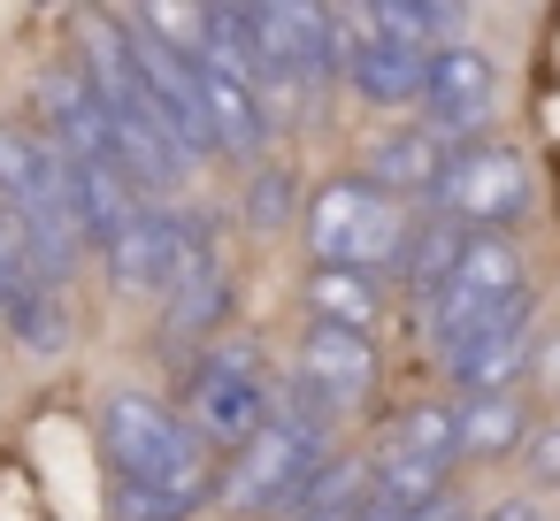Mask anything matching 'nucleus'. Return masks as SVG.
<instances>
[{"mask_svg":"<svg viewBox=\"0 0 560 521\" xmlns=\"http://www.w3.org/2000/svg\"><path fill=\"white\" fill-rule=\"evenodd\" d=\"M415 246V223L399 200H384L376 185L346 177V185H323L307 200V253L315 269H384V261H407Z\"/></svg>","mask_w":560,"mask_h":521,"instance_id":"nucleus-1","label":"nucleus"},{"mask_svg":"<svg viewBox=\"0 0 560 521\" xmlns=\"http://www.w3.org/2000/svg\"><path fill=\"white\" fill-rule=\"evenodd\" d=\"M101 452L116 467V483H177V475H208L200 460V429L177 422L162 399L147 391H116L101 406Z\"/></svg>","mask_w":560,"mask_h":521,"instance_id":"nucleus-2","label":"nucleus"},{"mask_svg":"<svg viewBox=\"0 0 560 521\" xmlns=\"http://www.w3.org/2000/svg\"><path fill=\"white\" fill-rule=\"evenodd\" d=\"M315 467H323V437H307L292 422H269L254 445H238V460L223 475V506L231 513H284V506H300Z\"/></svg>","mask_w":560,"mask_h":521,"instance_id":"nucleus-3","label":"nucleus"},{"mask_svg":"<svg viewBox=\"0 0 560 521\" xmlns=\"http://www.w3.org/2000/svg\"><path fill=\"white\" fill-rule=\"evenodd\" d=\"M522 200H529V162H522L514 146H491V139L453 146V162H445V177H438V208H445L453 223L499 230L506 215H522Z\"/></svg>","mask_w":560,"mask_h":521,"instance_id":"nucleus-4","label":"nucleus"},{"mask_svg":"<svg viewBox=\"0 0 560 521\" xmlns=\"http://www.w3.org/2000/svg\"><path fill=\"white\" fill-rule=\"evenodd\" d=\"M192 422H200V445H254L269 429V383L254 353H208L192 368Z\"/></svg>","mask_w":560,"mask_h":521,"instance_id":"nucleus-5","label":"nucleus"},{"mask_svg":"<svg viewBox=\"0 0 560 521\" xmlns=\"http://www.w3.org/2000/svg\"><path fill=\"white\" fill-rule=\"evenodd\" d=\"M529 307H537V299H529V284H522V292H506V299H499V307H491V315H483V322L445 353V368H453V383H460L468 399L499 391V383L529 360Z\"/></svg>","mask_w":560,"mask_h":521,"instance_id":"nucleus-6","label":"nucleus"},{"mask_svg":"<svg viewBox=\"0 0 560 521\" xmlns=\"http://www.w3.org/2000/svg\"><path fill=\"white\" fill-rule=\"evenodd\" d=\"M491 100H499V78L476 47H438L430 55V78H422V108H430V131L438 139H468L491 123Z\"/></svg>","mask_w":560,"mask_h":521,"instance_id":"nucleus-7","label":"nucleus"},{"mask_svg":"<svg viewBox=\"0 0 560 521\" xmlns=\"http://www.w3.org/2000/svg\"><path fill=\"white\" fill-rule=\"evenodd\" d=\"M185 261H192V230H185L177 215H162V208H139L131 230L108 246L116 292H170V284L185 276Z\"/></svg>","mask_w":560,"mask_h":521,"instance_id":"nucleus-8","label":"nucleus"},{"mask_svg":"<svg viewBox=\"0 0 560 521\" xmlns=\"http://www.w3.org/2000/svg\"><path fill=\"white\" fill-rule=\"evenodd\" d=\"M300 376H307L330 406H346V399H361V391L376 383V345H369V338H353V330H323V322H307Z\"/></svg>","mask_w":560,"mask_h":521,"instance_id":"nucleus-9","label":"nucleus"},{"mask_svg":"<svg viewBox=\"0 0 560 521\" xmlns=\"http://www.w3.org/2000/svg\"><path fill=\"white\" fill-rule=\"evenodd\" d=\"M200 108H208V131L223 154H261L269 139V108L246 78H231L223 62H200Z\"/></svg>","mask_w":560,"mask_h":521,"instance_id":"nucleus-10","label":"nucleus"},{"mask_svg":"<svg viewBox=\"0 0 560 521\" xmlns=\"http://www.w3.org/2000/svg\"><path fill=\"white\" fill-rule=\"evenodd\" d=\"M445 139L438 131H392V139H376V154H369V177H376V192L392 200V192H438V177H445Z\"/></svg>","mask_w":560,"mask_h":521,"instance_id":"nucleus-11","label":"nucleus"},{"mask_svg":"<svg viewBox=\"0 0 560 521\" xmlns=\"http://www.w3.org/2000/svg\"><path fill=\"white\" fill-rule=\"evenodd\" d=\"M307 307H315L323 330H353V338H369L376 315H384L376 276H361V269H315L307 276Z\"/></svg>","mask_w":560,"mask_h":521,"instance_id":"nucleus-12","label":"nucleus"},{"mask_svg":"<svg viewBox=\"0 0 560 521\" xmlns=\"http://www.w3.org/2000/svg\"><path fill=\"white\" fill-rule=\"evenodd\" d=\"M208 483L215 475H177V483H116L108 490V513L116 521H192L208 506Z\"/></svg>","mask_w":560,"mask_h":521,"instance_id":"nucleus-13","label":"nucleus"},{"mask_svg":"<svg viewBox=\"0 0 560 521\" xmlns=\"http://www.w3.org/2000/svg\"><path fill=\"white\" fill-rule=\"evenodd\" d=\"M170 292H177V299H170V338H200V330H215L223 307H231V299H223V276H215V261H208L200 246H192V261H185V276H177Z\"/></svg>","mask_w":560,"mask_h":521,"instance_id":"nucleus-14","label":"nucleus"},{"mask_svg":"<svg viewBox=\"0 0 560 521\" xmlns=\"http://www.w3.org/2000/svg\"><path fill=\"white\" fill-rule=\"evenodd\" d=\"M529 437V422H522V399H506V391H483V399H468L460 406V452H514Z\"/></svg>","mask_w":560,"mask_h":521,"instance_id":"nucleus-15","label":"nucleus"},{"mask_svg":"<svg viewBox=\"0 0 560 521\" xmlns=\"http://www.w3.org/2000/svg\"><path fill=\"white\" fill-rule=\"evenodd\" d=\"M369 506V467L361 460H330V467H315V483L300 490V521H353Z\"/></svg>","mask_w":560,"mask_h":521,"instance_id":"nucleus-16","label":"nucleus"},{"mask_svg":"<svg viewBox=\"0 0 560 521\" xmlns=\"http://www.w3.org/2000/svg\"><path fill=\"white\" fill-rule=\"evenodd\" d=\"M9 330L32 353H55V345H70V299H55V284H16L9 292Z\"/></svg>","mask_w":560,"mask_h":521,"instance_id":"nucleus-17","label":"nucleus"},{"mask_svg":"<svg viewBox=\"0 0 560 521\" xmlns=\"http://www.w3.org/2000/svg\"><path fill=\"white\" fill-rule=\"evenodd\" d=\"M438 467H445V460H422V452H399V445H392V452L376 460V498H384L392 513H415V506L438 498Z\"/></svg>","mask_w":560,"mask_h":521,"instance_id":"nucleus-18","label":"nucleus"},{"mask_svg":"<svg viewBox=\"0 0 560 521\" xmlns=\"http://www.w3.org/2000/svg\"><path fill=\"white\" fill-rule=\"evenodd\" d=\"M399 452H422V460L460 452V414H445V406H415V414L399 422Z\"/></svg>","mask_w":560,"mask_h":521,"instance_id":"nucleus-19","label":"nucleus"},{"mask_svg":"<svg viewBox=\"0 0 560 521\" xmlns=\"http://www.w3.org/2000/svg\"><path fill=\"white\" fill-rule=\"evenodd\" d=\"M529 475H537V483H560V422H537V437H529Z\"/></svg>","mask_w":560,"mask_h":521,"instance_id":"nucleus-20","label":"nucleus"},{"mask_svg":"<svg viewBox=\"0 0 560 521\" xmlns=\"http://www.w3.org/2000/svg\"><path fill=\"white\" fill-rule=\"evenodd\" d=\"M277 215H284V169L261 177V223H277Z\"/></svg>","mask_w":560,"mask_h":521,"instance_id":"nucleus-21","label":"nucleus"},{"mask_svg":"<svg viewBox=\"0 0 560 521\" xmlns=\"http://www.w3.org/2000/svg\"><path fill=\"white\" fill-rule=\"evenodd\" d=\"M537 368H545V383L560 391V345H545V353H537Z\"/></svg>","mask_w":560,"mask_h":521,"instance_id":"nucleus-22","label":"nucleus"},{"mask_svg":"<svg viewBox=\"0 0 560 521\" xmlns=\"http://www.w3.org/2000/svg\"><path fill=\"white\" fill-rule=\"evenodd\" d=\"M491 521H537V513H529V506H522V498H506V506H499V513H491Z\"/></svg>","mask_w":560,"mask_h":521,"instance_id":"nucleus-23","label":"nucleus"},{"mask_svg":"<svg viewBox=\"0 0 560 521\" xmlns=\"http://www.w3.org/2000/svg\"><path fill=\"white\" fill-rule=\"evenodd\" d=\"M0 299H9V292H0Z\"/></svg>","mask_w":560,"mask_h":521,"instance_id":"nucleus-24","label":"nucleus"}]
</instances>
